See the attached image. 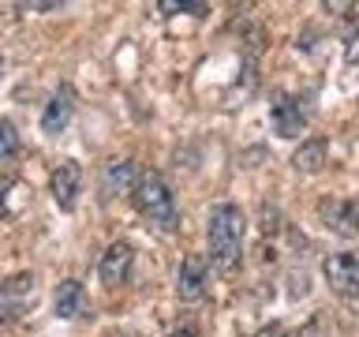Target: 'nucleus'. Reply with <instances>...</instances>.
<instances>
[{"label":"nucleus","mask_w":359,"mask_h":337,"mask_svg":"<svg viewBox=\"0 0 359 337\" xmlns=\"http://www.w3.org/2000/svg\"><path fill=\"white\" fill-rule=\"evenodd\" d=\"M243 210L232 206V202H221V206L210 210V221H206V240H210V263L221 270V274H232L240 266V255H243Z\"/></svg>","instance_id":"1"},{"label":"nucleus","mask_w":359,"mask_h":337,"mask_svg":"<svg viewBox=\"0 0 359 337\" xmlns=\"http://www.w3.org/2000/svg\"><path fill=\"white\" fill-rule=\"evenodd\" d=\"M131 199H135V206H139L142 218H146V221H154V225H161L165 232H172L176 225H180V213H176L172 191H168L165 176H161V173H154V168H142V173H139V184H135Z\"/></svg>","instance_id":"2"},{"label":"nucleus","mask_w":359,"mask_h":337,"mask_svg":"<svg viewBox=\"0 0 359 337\" xmlns=\"http://www.w3.org/2000/svg\"><path fill=\"white\" fill-rule=\"evenodd\" d=\"M34 300H38V281H34V274L4 277L0 281V326L19 322L34 308Z\"/></svg>","instance_id":"3"},{"label":"nucleus","mask_w":359,"mask_h":337,"mask_svg":"<svg viewBox=\"0 0 359 337\" xmlns=\"http://www.w3.org/2000/svg\"><path fill=\"white\" fill-rule=\"evenodd\" d=\"M322 277L337 296L355 300L359 296V255L355 251H337L322 263Z\"/></svg>","instance_id":"4"},{"label":"nucleus","mask_w":359,"mask_h":337,"mask_svg":"<svg viewBox=\"0 0 359 337\" xmlns=\"http://www.w3.org/2000/svg\"><path fill=\"white\" fill-rule=\"evenodd\" d=\"M318 218L330 232L355 240L359 236V199H325V202H318Z\"/></svg>","instance_id":"5"},{"label":"nucleus","mask_w":359,"mask_h":337,"mask_svg":"<svg viewBox=\"0 0 359 337\" xmlns=\"http://www.w3.org/2000/svg\"><path fill=\"white\" fill-rule=\"evenodd\" d=\"M131 266H135V247L128 240H116V244H109V251L101 255V263H97V277H101V285L105 289H116L128 281L131 274Z\"/></svg>","instance_id":"6"},{"label":"nucleus","mask_w":359,"mask_h":337,"mask_svg":"<svg viewBox=\"0 0 359 337\" xmlns=\"http://www.w3.org/2000/svg\"><path fill=\"white\" fill-rule=\"evenodd\" d=\"M49 191H53V202L60 210H75L79 191H83V165L79 161H60L49 176Z\"/></svg>","instance_id":"7"},{"label":"nucleus","mask_w":359,"mask_h":337,"mask_svg":"<svg viewBox=\"0 0 359 337\" xmlns=\"http://www.w3.org/2000/svg\"><path fill=\"white\" fill-rule=\"evenodd\" d=\"M206 258L202 255H187L184 263H180V274H176V296L184 303H195L206 296Z\"/></svg>","instance_id":"8"},{"label":"nucleus","mask_w":359,"mask_h":337,"mask_svg":"<svg viewBox=\"0 0 359 337\" xmlns=\"http://www.w3.org/2000/svg\"><path fill=\"white\" fill-rule=\"evenodd\" d=\"M269 120H273V131L280 135V139H296V135L307 128V117H303L299 101L292 94H277L273 109H269Z\"/></svg>","instance_id":"9"},{"label":"nucleus","mask_w":359,"mask_h":337,"mask_svg":"<svg viewBox=\"0 0 359 337\" xmlns=\"http://www.w3.org/2000/svg\"><path fill=\"white\" fill-rule=\"evenodd\" d=\"M72 112H75V90L72 86H60L49 98L45 112H41V131L45 135H60L67 128V120H72Z\"/></svg>","instance_id":"10"},{"label":"nucleus","mask_w":359,"mask_h":337,"mask_svg":"<svg viewBox=\"0 0 359 337\" xmlns=\"http://www.w3.org/2000/svg\"><path fill=\"white\" fill-rule=\"evenodd\" d=\"M139 173H142V168L135 165V161H112V165H105V176H101V195H105V199L131 195L135 184H139Z\"/></svg>","instance_id":"11"},{"label":"nucleus","mask_w":359,"mask_h":337,"mask_svg":"<svg viewBox=\"0 0 359 337\" xmlns=\"http://www.w3.org/2000/svg\"><path fill=\"white\" fill-rule=\"evenodd\" d=\"M53 308H56V319H64V322H72V319H79V315H86V289L79 285L75 277L60 281Z\"/></svg>","instance_id":"12"},{"label":"nucleus","mask_w":359,"mask_h":337,"mask_svg":"<svg viewBox=\"0 0 359 337\" xmlns=\"http://www.w3.org/2000/svg\"><path fill=\"white\" fill-rule=\"evenodd\" d=\"M325 161H330V146H325L322 139H307V143H299V150L292 154V168L296 173H322Z\"/></svg>","instance_id":"13"},{"label":"nucleus","mask_w":359,"mask_h":337,"mask_svg":"<svg viewBox=\"0 0 359 337\" xmlns=\"http://www.w3.org/2000/svg\"><path fill=\"white\" fill-rule=\"evenodd\" d=\"M19 154V131H15V124L0 117V161H8V157H15Z\"/></svg>","instance_id":"14"},{"label":"nucleus","mask_w":359,"mask_h":337,"mask_svg":"<svg viewBox=\"0 0 359 337\" xmlns=\"http://www.w3.org/2000/svg\"><path fill=\"white\" fill-rule=\"evenodd\" d=\"M11 191H19V176H0V221L11 213Z\"/></svg>","instance_id":"15"},{"label":"nucleus","mask_w":359,"mask_h":337,"mask_svg":"<svg viewBox=\"0 0 359 337\" xmlns=\"http://www.w3.org/2000/svg\"><path fill=\"white\" fill-rule=\"evenodd\" d=\"M161 11H206V4H187V0H161Z\"/></svg>","instance_id":"16"},{"label":"nucleus","mask_w":359,"mask_h":337,"mask_svg":"<svg viewBox=\"0 0 359 337\" xmlns=\"http://www.w3.org/2000/svg\"><path fill=\"white\" fill-rule=\"evenodd\" d=\"M344 56H348V64H359V27L352 30V38H348V45H344Z\"/></svg>","instance_id":"17"},{"label":"nucleus","mask_w":359,"mask_h":337,"mask_svg":"<svg viewBox=\"0 0 359 337\" xmlns=\"http://www.w3.org/2000/svg\"><path fill=\"white\" fill-rule=\"evenodd\" d=\"M255 337H288V330L280 322H273V326H262V330H258Z\"/></svg>","instance_id":"18"},{"label":"nucleus","mask_w":359,"mask_h":337,"mask_svg":"<svg viewBox=\"0 0 359 337\" xmlns=\"http://www.w3.org/2000/svg\"><path fill=\"white\" fill-rule=\"evenodd\" d=\"M60 4L56 0H45V4H19V11H56Z\"/></svg>","instance_id":"19"},{"label":"nucleus","mask_w":359,"mask_h":337,"mask_svg":"<svg viewBox=\"0 0 359 337\" xmlns=\"http://www.w3.org/2000/svg\"><path fill=\"white\" fill-rule=\"evenodd\" d=\"M105 337H142L139 330H128V326H120V330H109Z\"/></svg>","instance_id":"20"},{"label":"nucleus","mask_w":359,"mask_h":337,"mask_svg":"<svg viewBox=\"0 0 359 337\" xmlns=\"http://www.w3.org/2000/svg\"><path fill=\"white\" fill-rule=\"evenodd\" d=\"M168 337H198L195 326H184V330H176V333H168Z\"/></svg>","instance_id":"21"},{"label":"nucleus","mask_w":359,"mask_h":337,"mask_svg":"<svg viewBox=\"0 0 359 337\" xmlns=\"http://www.w3.org/2000/svg\"><path fill=\"white\" fill-rule=\"evenodd\" d=\"M0 72H4V60H0Z\"/></svg>","instance_id":"22"}]
</instances>
